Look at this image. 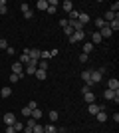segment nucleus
I'll return each mask as SVG.
<instances>
[{"label":"nucleus","instance_id":"nucleus-1","mask_svg":"<svg viewBox=\"0 0 119 133\" xmlns=\"http://www.w3.org/2000/svg\"><path fill=\"white\" fill-rule=\"evenodd\" d=\"M101 78H103V70H93V72L89 74V79H91V83H93V85L101 82Z\"/></svg>","mask_w":119,"mask_h":133},{"label":"nucleus","instance_id":"nucleus-2","mask_svg":"<svg viewBox=\"0 0 119 133\" xmlns=\"http://www.w3.org/2000/svg\"><path fill=\"white\" fill-rule=\"evenodd\" d=\"M83 38H85V32H83V30H78V32H74L68 40L72 42V44H75V42H81Z\"/></svg>","mask_w":119,"mask_h":133},{"label":"nucleus","instance_id":"nucleus-3","mask_svg":"<svg viewBox=\"0 0 119 133\" xmlns=\"http://www.w3.org/2000/svg\"><path fill=\"white\" fill-rule=\"evenodd\" d=\"M12 74H16V76H20V79H22L24 76H26V74H24V66L20 64V62H16V64L12 66Z\"/></svg>","mask_w":119,"mask_h":133},{"label":"nucleus","instance_id":"nucleus-4","mask_svg":"<svg viewBox=\"0 0 119 133\" xmlns=\"http://www.w3.org/2000/svg\"><path fill=\"white\" fill-rule=\"evenodd\" d=\"M107 89H111V91H119V79L117 78H111L107 82Z\"/></svg>","mask_w":119,"mask_h":133},{"label":"nucleus","instance_id":"nucleus-5","mask_svg":"<svg viewBox=\"0 0 119 133\" xmlns=\"http://www.w3.org/2000/svg\"><path fill=\"white\" fill-rule=\"evenodd\" d=\"M4 123H6V125H14V123H16V115H14V113H10V111H8V113H4Z\"/></svg>","mask_w":119,"mask_h":133},{"label":"nucleus","instance_id":"nucleus-6","mask_svg":"<svg viewBox=\"0 0 119 133\" xmlns=\"http://www.w3.org/2000/svg\"><path fill=\"white\" fill-rule=\"evenodd\" d=\"M78 22L81 24V26H85V24L89 22V14H85V12H79V16H78Z\"/></svg>","mask_w":119,"mask_h":133},{"label":"nucleus","instance_id":"nucleus-7","mask_svg":"<svg viewBox=\"0 0 119 133\" xmlns=\"http://www.w3.org/2000/svg\"><path fill=\"white\" fill-rule=\"evenodd\" d=\"M117 94H119V91H111V89H105V91H103V97H105V99H109V101H113Z\"/></svg>","mask_w":119,"mask_h":133},{"label":"nucleus","instance_id":"nucleus-8","mask_svg":"<svg viewBox=\"0 0 119 133\" xmlns=\"http://www.w3.org/2000/svg\"><path fill=\"white\" fill-rule=\"evenodd\" d=\"M101 34H99V32H93V34H91V44H93V46H95V44H101Z\"/></svg>","mask_w":119,"mask_h":133},{"label":"nucleus","instance_id":"nucleus-9","mask_svg":"<svg viewBox=\"0 0 119 133\" xmlns=\"http://www.w3.org/2000/svg\"><path fill=\"white\" fill-rule=\"evenodd\" d=\"M83 101H87V103H93V101H95V94H93V91H87V94H83Z\"/></svg>","mask_w":119,"mask_h":133},{"label":"nucleus","instance_id":"nucleus-10","mask_svg":"<svg viewBox=\"0 0 119 133\" xmlns=\"http://www.w3.org/2000/svg\"><path fill=\"white\" fill-rule=\"evenodd\" d=\"M30 117H32L34 121H38L40 117H42V109H40V107H36V109H32V113H30Z\"/></svg>","mask_w":119,"mask_h":133},{"label":"nucleus","instance_id":"nucleus-11","mask_svg":"<svg viewBox=\"0 0 119 133\" xmlns=\"http://www.w3.org/2000/svg\"><path fill=\"white\" fill-rule=\"evenodd\" d=\"M62 8L66 12H72L74 10V2H72V0H66V2H62Z\"/></svg>","mask_w":119,"mask_h":133},{"label":"nucleus","instance_id":"nucleus-12","mask_svg":"<svg viewBox=\"0 0 119 133\" xmlns=\"http://www.w3.org/2000/svg\"><path fill=\"white\" fill-rule=\"evenodd\" d=\"M36 78L40 79V82H44L46 78H48V74H46V70H36V74H34Z\"/></svg>","mask_w":119,"mask_h":133},{"label":"nucleus","instance_id":"nucleus-13","mask_svg":"<svg viewBox=\"0 0 119 133\" xmlns=\"http://www.w3.org/2000/svg\"><path fill=\"white\" fill-rule=\"evenodd\" d=\"M36 8H38V10H48V0H38V2H36Z\"/></svg>","mask_w":119,"mask_h":133},{"label":"nucleus","instance_id":"nucleus-14","mask_svg":"<svg viewBox=\"0 0 119 133\" xmlns=\"http://www.w3.org/2000/svg\"><path fill=\"white\" fill-rule=\"evenodd\" d=\"M99 34H101V38H109V36H113V32H111V30H109L107 26H105V28H101V30H99Z\"/></svg>","mask_w":119,"mask_h":133},{"label":"nucleus","instance_id":"nucleus-15","mask_svg":"<svg viewBox=\"0 0 119 133\" xmlns=\"http://www.w3.org/2000/svg\"><path fill=\"white\" fill-rule=\"evenodd\" d=\"M50 58H52V52L50 50H42V52H40V60H46V62H48Z\"/></svg>","mask_w":119,"mask_h":133},{"label":"nucleus","instance_id":"nucleus-16","mask_svg":"<svg viewBox=\"0 0 119 133\" xmlns=\"http://www.w3.org/2000/svg\"><path fill=\"white\" fill-rule=\"evenodd\" d=\"M0 95H2V97H10V95H12V88L4 85V88H2V91H0Z\"/></svg>","mask_w":119,"mask_h":133},{"label":"nucleus","instance_id":"nucleus-17","mask_svg":"<svg viewBox=\"0 0 119 133\" xmlns=\"http://www.w3.org/2000/svg\"><path fill=\"white\" fill-rule=\"evenodd\" d=\"M95 117H97V121H107V113H105V111H97L95 113Z\"/></svg>","mask_w":119,"mask_h":133},{"label":"nucleus","instance_id":"nucleus-18","mask_svg":"<svg viewBox=\"0 0 119 133\" xmlns=\"http://www.w3.org/2000/svg\"><path fill=\"white\" fill-rule=\"evenodd\" d=\"M95 26H97V32H99L101 28H105V26H107V22H105L103 18H97V20H95Z\"/></svg>","mask_w":119,"mask_h":133},{"label":"nucleus","instance_id":"nucleus-19","mask_svg":"<svg viewBox=\"0 0 119 133\" xmlns=\"http://www.w3.org/2000/svg\"><path fill=\"white\" fill-rule=\"evenodd\" d=\"M89 70H83V72H81V79H83V83H89L91 79H89Z\"/></svg>","mask_w":119,"mask_h":133},{"label":"nucleus","instance_id":"nucleus-20","mask_svg":"<svg viewBox=\"0 0 119 133\" xmlns=\"http://www.w3.org/2000/svg\"><path fill=\"white\" fill-rule=\"evenodd\" d=\"M115 16H117V14H113V12H109V10H107V12H105V18H103V20L109 24L111 20H115Z\"/></svg>","mask_w":119,"mask_h":133},{"label":"nucleus","instance_id":"nucleus-21","mask_svg":"<svg viewBox=\"0 0 119 133\" xmlns=\"http://www.w3.org/2000/svg\"><path fill=\"white\" fill-rule=\"evenodd\" d=\"M91 50H93V44H91V42H85V44H83V52H81V54H89Z\"/></svg>","mask_w":119,"mask_h":133},{"label":"nucleus","instance_id":"nucleus-22","mask_svg":"<svg viewBox=\"0 0 119 133\" xmlns=\"http://www.w3.org/2000/svg\"><path fill=\"white\" fill-rule=\"evenodd\" d=\"M87 111H89L91 115H95L97 111H99V105H95V103H89V107H87Z\"/></svg>","mask_w":119,"mask_h":133},{"label":"nucleus","instance_id":"nucleus-23","mask_svg":"<svg viewBox=\"0 0 119 133\" xmlns=\"http://www.w3.org/2000/svg\"><path fill=\"white\" fill-rule=\"evenodd\" d=\"M69 26L74 28V32H78V30H83V26L78 22V20H74V22H69Z\"/></svg>","mask_w":119,"mask_h":133},{"label":"nucleus","instance_id":"nucleus-24","mask_svg":"<svg viewBox=\"0 0 119 133\" xmlns=\"http://www.w3.org/2000/svg\"><path fill=\"white\" fill-rule=\"evenodd\" d=\"M44 133H58V129L54 127V123H50V125H46V127H44Z\"/></svg>","mask_w":119,"mask_h":133},{"label":"nucleus","instance_id":"nucleus-25","mask_svg":"<svg viewBox=\"0 0 119 133\" xmlns=\"http://www.w3.org/2000/svg\"><path fill=\"white\" fill-rule=\"evenodd\" d=\"M12 127H14V131H16V133L24 131V125H22V123H20V121H18V119H16V123H14V125H12Z\"/></svg>","mask_w":119,"mask_h":133},{"label":"nucleus","instance_id":"nucleus-26","mask_svg":"<svg viewBox=\"0 0 119 133\" xmlns=\"http://www.w3.org/2000/svg\"><path fill=\"white\" fill-rule=\"evenodd\" d=\"M64 34H66V38H69V36L74 34V28H72V26H69V24H68V26L64 28Z\"/></svg>","mask_w":119,"mask_h":133},{"label":"nucleus","instance_id":"nucleus-27","mask_svg":"<svg viewBox=\"0 0 119 133\" xmlns=\"http://www.w3.org/2000/svg\"><path fill=\"white\" fill-rule=\"evenodd\" d=\"M20 64H22V66H24V64L28 66V64H30V58H28L26 54H20Z\"/></svg>","mask_w":119,"mask_h":133},{"label":"nucleus","instance_id":"nucleus-28","mask_svg":"<svg viewBox=\"0 0 119 133\" xmlns=\"http://www.w3.org/2000/svg\"><path fill=\"white\" fill-rule=\"evenodd\" d=\"M32 133H44V125H38V123H36L34 127H32Z\"/></svg>","mask_w":119,"mask_h":133},{"label":"nucleus","instance_id":"nucleus-29","mask_svg":"<svg viewBox=\"0 0 119 133\" xmlns=\"http://www.w3.org/2000/svg\"><path fill=\"white\" fill-rule=\"evenodd\" d=\"M6 12H8V6L4 0H0V14H6Z\"/></svg>","mask_w":119,"mask_h":133},{"label":"nucleus","instance_id":"nucleus-30","mask_svg":"<svg viewBox=\"0 0 119 133\" xmlns=\"http://www.w3.org/2000/svg\"><path fill=\"white\" fill-rule=\"evenodd\" d=\"M78 16H79V12H78V10H72V12H69V22L78 20Z\"/></svg>","mask_w":119,"mask_h":133},{"label":"nucleus","instance_id":"nucleus-31","mask_svg":"<svg viewBox=\"0 0 119 133\" xmlns=\"http://www.w3.org/2000/svg\"><path fill=\"white\" fill-rule=\"evenodd\" d=\"M38 70H48V62H46V60H40L38 62Z\"/></svg>","mask_w":119,"mask_h":133},{"label":"nucleus","instance_id":"nucleus-32","mask_svg":"<svg viewBox=\"0 0 119 133\" xmlns=\"http://www.w3.org/2000/svg\"><path fill=\"white\" fill-rule=\"evenodd\" d=\"M58 117H60V115H58V111H50V121H52V123L56 121Z\"/></svg>","mask_w":119,"mask_h":133},{"label":"nucleus","instance_id":"nucleus-33","mask_svg":"<svg viewBox=\"0 0 119 133\" xmlns=\"http://www.w3.org/2000/svg\"><path fill=\"white\" fill-rule=\"evenodd\" d=\"M20 10H22L24 14H26V12H30V4H26V2H24V4H20Z\"/></svg>","mask_w":119,"mask_h":133},{"label":"nucleus","instance_id":"nucleus-34","mask_svg":"<svg viewBox=\"0 0 119 133\" xmlns=\"http://www.w3.org/2000/svg\"><path fill=\"white\" fill-rule=\"evenodd\" d=\"M18 82H20V76L12 74V76H10V83H18Z\"/></svg>","mask_w":119,"mask_h":133},{"label":"nucleus","instance_id":"nucleus-35","mask_svg":"<svg viewBox=\"0 0 119 133\" xmlns=\"http://www.w3.org/2000/svg\"><path fill=\"white\" fill-rule=\"evenodd\" d=\"M0 48H2V50H6V48H8V42H6V38H0Z\"/></svg>","mask_w":119,"mask_h":133},{"label":"nucleus","instance_id":"nucleus-36","mask_svg":"<svg viewBox=\"0 0 119 133\" xmlns=\"http://www.w3.org/2000/svg\"><path fill=\"white\" fill-rule=\"evenodd\" d=\"M30 113H32V109H30V107H24V109H22V115H24V117H30Z\"/></svg>","mask_w":119,"mask_h":133},{"label":"nucleus","instance_id":"nucleus-37","mask_svg":"<svg viewBox=\"0 0 119 133\" xmlns=\"http://www.w3.org/2000/svg\"><path fill=\"white\" fill-rule=\"evenodd\" d=\"M79 62L85 64V62H87V54H79Z\"/></svg>","mask_w":119,"mask_h":133},{"label":"nucleus","instance_id":"nucleus-38","mask_svg":"<svg viewBox=\"0 0 119 133\" xmlns=\"http://www.w3.org/2000/svg\"><path fill=\"white\" fill-rule=\"evenodd\" d=\"M56 10H58V8H54V6H48V10H46V12H48V14H56Z\"/></svg>","mask_w":119,"mask_h":133},{"label":"nucleus","instance_id":"nucleus-39","mask_svg":"<svg viewBox=\"0 0 119 133\" xmlns=\"http://www.w3.org/2000/svg\"><path fill=\"white\" fill-rule=\"evenodd\" d=\"M26 107H30V109H36L38 105H36V101H28V105H26Z\"/></svg>","mask_w":119,"mask_h":133},{"label":"nucleus","instance_id":"nucleus-40","mask_svg":"<svg viewBox=\"0 0 119 133\" xmlns=\"http://www.w3.org/2000/svg\"><path fill=\"white\" fill-rule=\"evenodd\" d=\"M4 133H16V131H14V127H12V125H6V131Z\"/></svg>","mask_w":119,"mask_h":133},{"label":"nucleus","instance_id":"nucleus-41","mask_svg":"<svg viewBox=\"0 0 119 133\" xmlns=\"http://www.w3.org/2000/svg\"><path fill=\"white\" fill-rule=\"evenodd\" d=\"M24 18H28V20H30V18H34V12H32V10L26 12V14H24Z\"/></svg>","mask_w":119,"mask_h":133},{"label":"nucleus","instance_id":"nucleus-42","mask_svg":"<svg viewBox=\"0 0 119 133\" xmlns=\"http://www.w3.org/2000/svg\"><path fill=\"white\" fill-rule=\"evenodd\" d=\"M6 54L12 56V54H14V48H12V46H8V48H6Z\"/></svg>","mask_w":119,"mask_h":133},{"label":"nucleus","instance_id":"nucleus-43","mask_svg":"<svg viewBox=\"0 0 119 133\" xmlns=\"http://www.w3.org/2000/svg\"><path fill=\"white\" fill-rule=\"evenodd\" d=\"M68 24H69L68 20H60V26H62V28H66V26H68Z\"/></svg>","mask_w":119,"mask_h":133},{"label":"nucleus","instance_id":"nucleus-44","mask_svg":"<svg viewBox=\"0 0 119 133\" xmlns=\"http://www.w3.org/2000/svg\"><path fill=\"white\" fill-rule=\"evenodd\" d=\"M24 133H32V127H28V125H24Z\"/></svg>","mask_w":119,"mask_h":133}]
</instances>
